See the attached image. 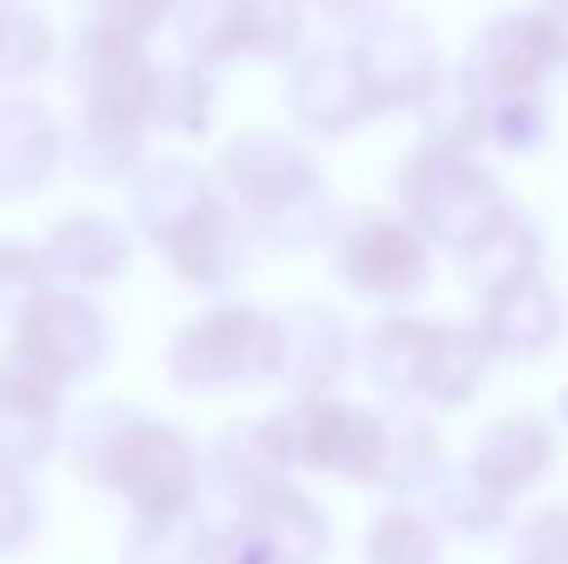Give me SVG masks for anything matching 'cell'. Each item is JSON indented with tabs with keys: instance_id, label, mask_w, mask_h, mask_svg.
Here are the masks:
<instances>
[{
	"instance_id": "31",
	"label": "cell",
	"mask_w": 568,
	"mask_h": 564,
	"mask_svg": "<svg viewBox=\"0 0 568 564\" xmlns=\"http://www.w3.org/2000/svg\"><path fill=\"white\" fill-rule=\"evenodd\" d=\"M210 115H215V80L200 66H170L160 70V105L155 125L175 130V135H205Z\"/></svg>"
},
{
	"instance_id": "12",
	"label": "cell",
	"mask_w": 568,
	"mask_h": 564,
	"mask_svg": "<svg viewBox=\"0 0 568 564\" xmlns=\"http://www.w3.org/2000/svg\"><path fill=\"white\" fill-rule=\"evenodd\" d=\"M220 205L215 175H205L190 160H145L135 180H130V215L135 230L165 255L200 215Z\"/></svg>"
},
{
	"instance_id": "26",
	"label": "cell",
	"mask_w": 568,
	"mask_h": 564,
	"mask_svg": "<svg viewBox=\"0 0 568 564\" xmlns=\"http://www.w3.org/2000/svg\"><path fill=\"white\" fill-rule=\"evenodd\" d=\"M429 505L434 525L454 530V535H494L509 520V500H499L469 465H444L429 480Z\"/></svg>"
},
{
	"instance_id": "17",
	"label": "cell",
	"mask_w": 568,
	"mask_h": 564,
	"mask_svg": "<svg viewBox=\"0 0 568 564\" xmlns=\"http://www.w3.org/2000/svg\"><path fill=\"white\" fill-rule=\"evenodd\" d=\"M250 245H255V230L240 215L230 200H220L210 215H200L175 245L165 250L170 270H175L185 285L195 290H225L235 285L250 270Z\"/></svg>"
},
{
	"instance_id": "34",
	"label": "cell",
	"mask_w": 568,
	"mask_h": 564,
	"mask_svg": "<svg viewBox=\"0 0 568 564\" xmlns=\"http://www.w3.org/2000/svg\"><path fill=\"white\" fill-rule=\"evenodd\" d=\"M50 290L40 250L26 240H0V320L20 325L36 310V300Z\"/></svg>"
},
{
	"instance_id": "39",
	"label": "cell",
	"mask_w": 568,
	"mask_h": 564,
	"mask_svg": "<svg viewBox=\"0 0 568 564\" xmlns=\"http://www.w3.org/2000/svg\"><path fill=\"white\" fill-rule=\"evenodd\" d=\"M40 525V505L36 490L26 485V475L0 470V555H16Z\"/></svg>"
},
{
	"instance_id": "30",
	"label": "cell",
	"mask_w": 568,
	"mask_h": 564,
	"mask_svg": "<svg viewBox=\"0 0 568 564\" xmlns=\"http://www.w3.org/2000/svg\"><path fill=\"white\" fill-rule=\"evenodd\" d=\"M439 550L444 530L414 505L379 510L364 535V564H439Z\"/></svg>"
},
{
	"instance_id": "6",
	"label": "cell",
	"mask_w": 568,
	"mask_h": 564,
	"mask_svg": "<svg viewBox=\"0 0 568 564\" xmlns=\"http://www.w3.org/2000/svg\"><path fill=\"white\" fill-rule=\"evenodd\" d=\"M334 270L364 300L404 305L429 285V240L389 210H364L334 240Z\"/></svg>"
},
{
	"instance_id": "28",
	"label": "cell",
	"mask_w": 568,
	"mask_h": 564,
	"mask_svg": "<svg viewBox=\"0 0 568 564\" xmlns=\"http://www.w3.org/2000/svg\"><path fill=\"white\" fill-rule=\"evenodd\" d=\"M175 20H180V46H185L190 66L210 70V66H235V60H245L240 0H185Z\"/></svg>"
},
{
	"instance_id": "4",
	"label": "cell",
	"mask_w": 568,
	"mask_h": 564,
	"mask_svg": "<svg viewBox=\"0 0 568 564\" xmlns=\"http://www.w3.org/2000/svg\"><path fill=\"white\" fill-rule=\"evenodd\" d=\"M70 75H75V95H80V130L115 140L150 135L160 105V66L145 56V40L80 26Z\"/></svg>"
},
{
	"instance_id": "13",
	"label": "cell",
	"mask_w": 568,
	"mask_h": 564,
	"mask_svg": "<svg viewBox=\"0 0 568 564\" xmlns=\"http://www.w3.org/2000/svg\"><path fill=\"white\" fill-rule=\"evenodd\" d=\"M130 235L110 215H65L50 240L40 245V265H45L50 290H100L130 270Z\"/></svg>"
},
{
	"instance_id": "37",
	"label": "cell",
	"mask_w": 568,
	"mask_h": 564,
	"mask_svg": "<svg viewBox=\"0 0 568 564\" xmlns=\"http://www.w3.org/2000/svg\"><path fill=\"white\" fill-rule=\"evenodd\" d=\"M514 564H568V505H544L524 520L514 540Z\"/></svg>"
},
{
	"instance_id": "41",
	"label": "cell",
	"mask_w": 568,
	"mask_h": 564,
	"mask_svg": "<svg viewBox=\"0 0 568 564\" xmlns=\"http://www.w3.org/2000/svg\"><path fill=\"white\" fill-rule=\"evenodd\" d=\"M205 564H270V555H265V545L235 520L230 530H215V545H210Z\"/></svg>"
},
{
	"instance_id": "38",
	"label": "cell",
	"mask_w": 568,
	"mask_h": 564,
	"mask_svg": "<svg viewBox=\"0 0 568 564\" xmlns=\"http://www.w3.org/2000/svg\"><path fill=\"white\" fill-rule=\"evenodd\" d=\"M329 225H334V215H329V195H310V200H300V205H290L284 215L270 220L260 235L265 240H275L280 250H310V245H320L324 235H329Z\"/></svg>"
},
{
	"instance_id": "2",
	"label": "cell",
	"mask_w": 568,
	"mask_h": 564,
	"mask_svg": "<svg viewBox=\"0 0 568 564\" xmlns=\"http://www.w3.org/2000/svg\"><path fill=\"white\" fill-rule=\"evenodd\" d=\"M399 210L429 245H444L449 255H469L479 250L504 220L514 215L504 185L479 165L474 155H454V150H434V145H414L404 155L399 175Z\"/></svg>"
},
{
	"instance_id": "18",
	"label": "cell",
	"mask_w": 568,
	"mask_h": 564,
	"mask_svg": "<svg viewBox=\"0 0 568 564\" xmlns=\"http://www.w3.org/2000/svg\"><path fill=\"white\" fill-rule=\"evenodd\" d=\"M200 465H205V485L240 510H245L250 500H260L265 490L284 485V470H290L280 455V440H275V430H270V420L225 425L210 440L205 455H200Z\"/></svg>"
},
{
	"instance_id": "44",
	"label": "cell",
	"mask_w": 568,
	"mask_h": 564,
	"mask_svg": "<svg viewBox=\"0 0 568 564\" xmlns=\"http://www.w3.org/2000/svg\"><path fill=\"white\" fill-rule=\"evenodd\" d=\"M564 410H568V395H564Z\"/></svg>"
},
{
	"instance_id": "9",
	"label": "cell",
	"mask_w": 568,
	"mask_h": 564,
	"mask_svg": "<svg viewBox=\"0 0 568 564\" xmlns=\"http://www.w3.org/2000/svg\"><path fill=\"white\" fill-rule=\"evenodd\" d=\"M354 66L364 75V90L374 100V115L389 110H414L429 85L444 75V56L434 46V36L409 16H384L374 26H364L349 46Z\"/></svg>"
},
{
	"instance_id": "40",
	"label": "cell",
	"mask_w": 568,
	"mask_h": 564,
	"mask_svg": "<svg viewBox=\"0 0 568 564\" xmlns=\"http://www.w3.org/2000/svg\"><path fill=\"white\" fill-rule=\"evenodd\" d=\"M549 135V110L534 100H504V105H489V140L504 150H534Z\"/></svg>"
},
{
	"instance_id": "32",
	"label": "cell",
	"mask_w": 568,
	"mask_h": 564,
	"mask_svg": "<svg viewBox=\"0 0 568 564\" xmlns=\"http://www.w3.org/2000/svg\"><path fill=\"white\" fill-rule=\"evenodd\" d=\"M55 60V36L26 6L0 0V80H36Z\"/></svg>"
},
{
	"instance_id": "22",
	"label": "cell",
	"mask_w": 568,
	"mask_h": 564,
	"mask_svg": "<svg viewBox=\"0 0 568 564\" xmlns=\"http://www.w3.org/2000/svg\"><path fill=\"white\" fill-rule=\"evenodd\" d=\"M60 155H65V135L45 105L26 95L0 100V190L6 195L40 190L55 175Z\"/></svg>"
},
{
	"instance_id": "35",
	"label": "cell",
	"mask_w": 568,
	"mask_h": 564,
	"mask_svg": "<svg viewBox=\"0 0 568 564\" xmlns=\"http://www.w3.org/2000/svg\"><path fill=\"white\" fill-rule=\"evenodd\" d=\"M70 160H75V170L85 180L115 185V180H135L145 170V140H115V135H95V130H75Z\"/></svg>"
},
{
	"instance_id": "42",
	"label": "cell",
	"mask_w": 568,
	"mask_h": 564,
	"mask_svg": "<svg viewBox=\"0 0 568 564\" xmlns=\"http://www.w3.org/2000/svg\"><path fill=\"white\" fill-rule=\"evenodd\" d=\"M310 6L320 10L324 20L349 26V30H364V26H374V20L389 16V0H310Z\"/></svg>"
},
{
	"instance_id": "20",
	"label": "cell",
	"mask_w": 568,
	"mask_h": 564,
	"mask_svg": "<svg viewBox=\"0 0 568 564\" xmlns=\"http://www.w3.org/2000/svg\"><path fill=\"white\" fill-rule=\"evenodd\" d=\"M439 335H444V325H434V320L399 315V310L384 315L369 330V340H364V370H369L374 390L399 400V405L424 400V380H429Z\"/></svg>"
},
{
	"instance_id": "10",
	"label": "cell",
	"mask_w": 568,
	"mask_h": 564,
	"mask_svg": "<svg viewBox=\"0 0 568 564\" xmlns=\"http://www.w3.org/2000/svg\"><path fill=\"white\" fill-rule=\"evenodd\" d=\"M10 340H20V345L55 375L60 390H70L75 380L95 375L110 355L105 315H100L85 295H75V290H45V295L36 300V310L16 325Z\"/></svg>"
},
{
	"instance_id": "19",
	"label": "cell",
	"mask_w": 568,
	"mask_h": 564,
	"mask_svg": "<svg viewBox=\"0 0 568 564\" xmlns=\"http://www.w3.org/2000/svg\"><path fill=\"white\" fill-rule=\"evenodd\" d=\"M240 525L265 545L270 564H320L329 555V520L300 485H275L240 510Z\"/></svg>"
},
{
	"instance_id": "14",
	"label": "cell",
	"mask_w": 568,
	"mask_h": 564,
	"mask_svg": "<svg viewBox=\"0 0 568 564\" xmlns=\"http://www.w3.org/2000/svg\"><path fill=\"white\" fill-rule=\"evenodd\" d=\"M479 335L494 350V360H539L559 345L564 335V305L544 275L519 280L509 290L484 295Z\"/></svg>"
},
{
	"instance_id": "3",
	"label": "cell",
	"mask_w": 568,
	"mask_h": 564,
	"mask_svg": "<svg viewBox=\"0 0 568 564\" xmlns=\"http://www.w3.org/2000/svg\"><path fill=\"white\" fill-rule=\"evenodd\" d=\"M165 370L180 390H240L280 380V315L260 305H215L175 330Z\"/></svg>"
},
{
	"instance_id": "36",
	"label": "cell",
	"mask_w": 568,
	"mask_h": 564,
	"mask_svg": "<svg viewBox=\"0 0 568 564\" xmlns=\"http://www.w3.org/2000/svg\"><path fill=\"white\" fill-rule=\"evenodd\" d=\"M185 0H85V26L115 30L130 40H150L170 16H180Z\"/></svg>"
},
{
	"instance_id": "25",
	"label": "cell",
	"mask_w": 568,
	"mask_h": 564,
	"mask_svg": "<svg viewBox=\"0 0 568 564\" xmlns=\"http://www.w3.org/2000/svg\"><path fill=\"white\" fill-rule=\"evenodd\" d=\"M489 370H494V350L484 345L479 325H444L429 380H424V400L439 410H464L484 390Z\"/></svg>"
},
{
	"instance_id": "16",
	"label": "cell",
	"mask_w": 568,
	"mask_h": 564,
	"mask_svg": "<svg viewBox=\"0 0 568 564\" xmlns=\"http://www.w3.org/2000/svg\"><path fill=\"white\" fill-rule=\"evenodd\" d=\"M554 455H559V435L544 415H499L474 445L469 470L494 490L499 500H519L549 475Z\"/></svg>"
},
{
	"instance_id": "24",
	"label": "cell",
	"mask_w": 568,
	"mask_h": 564,
	"mask_svg": "<svg viewBox=\"0 0 568 564\" xmlns=\"http://www.w3.org/2000/svg\"><path fill=\"white\" fill-rule=\"evenodd\" d=\"M464 270H469V285L479 295H494V290H509L519 280L544 275V230L514 210L479 250L464 255Z\"/></svg>"
},
{
	"instance_id": "15",
	"label": "cell",
	"mask_w": 568,
	"mask_h": 564,
	"mask_svg": "<svg viewBox=\"0 0 568 564\" xmlns=\"http://www.w3.org/2000/svg\"><path fill=\"white\" fill-rule=\"evenodd\" d=\"M354 340L324 305H294L280 315V380L294 395H329L349 370Z\"/></svg>"
},
{
	"instance_id": "27",
	"label": "cell",
	"mask_w": 568,
	"mask_h": 564,
	"mask_svg": "<svg viewBox=\"0 0 568 564\" xmlns=\"http://www.w3.org/2000/svg\"><path fill=\"white\" fill-rule=\"evenodd\" d=\"M55 440H60V405L0 390V470L26 475V470L45 465L55 455Z\"/></svg>"
},
{
	"instance_id": "5",
	"label": "cell",
	"mask_w": 568,
	"mask_h": 564,
	"mask_svg": "<svg viewBox=\"0 0 568 564\" xmlns=\"http://www.w3.org/2000/svg\"><path fill=\"white\" fill-rule=\"evenodd\" d=\"M215 180L230 190V205L250 220L255 235L290 205L324 190V175L314 165L310 145L284 135V130H245V135H235L220 150Z\"/></svg>"
},
{
	"instance_id": "23",
	"label": "cell",
	"mask_w": 568,
	"mask_h": 564,
	"mask_svg": "<svg viewBox=\"0 0 568 564\" xmlns=\"http://www.w3.org/2000/svg\"><path fill=\"white\" fill-rule=\"evenodd\" d=\"M419 115V140L434 150H454V155H474L489 140V100L459 75L444 70L429 85V95L414 105Z\"/></svg>"
},
{
	"instance_id": "8",
	"label": "cell",
	"mask_w": 568,
	"mask_h": 564,
	"mask_svg": "<svg viewBox=\"0 0 568 564\" xmlns=\"http://www.w3.org/2000/svg\"><path fill=\"white\" fill-rule=\"evenodd\" d=\"M559 66V46L539 20V10H504L474 36L459 75L489 105H504V100H534Z\"/></svg>"
},
{
	"instance_id": "43",
	"label": "cell",
	"mask_w": 568,
	"mask_h": 564,
	"mask_svg": "<svg viewBox=\"0 0 568 564\" xmlns=\"http://www.w3.org/2000/svg\"><path fill=\"white\" fill-rule=\"evenodd\" d=\"M539 20L549 26V36H554V46H559V60L568 66V0H539Z\"/></svg>"
},
{
	"instance_id": "21",
	"label": "cell",
	"mask_w": 568,
	"mask_h": 564,
	"mask_svg": "<svg viewBox=\"0 0 568 564\" xmlns=\"http://www.w3.org/2000/svg\"><path fill=\"white\" fill-rule=\"evenodd\" d=\"M444 470V445L439 430L414 410H379V430H374V455L364 470L369 490H429V480Z\"/></svg>"
},
{
	"instance_id": "7",
	"label": "cell",
	"mask_w": 568,
	"mask_h": 564,
	"mask_svg": "<svg viewBox=\"0 0 568 564\" xmlns=\"http://www.w3.org/2000/svg\"><path fill=\"white\" fill-rule=\"evenodd\" d=\"M270 430H275L280 455L290 470L300 465L314 470V475H339L349 485H364L379 410L344 405L334 395H294L280 415H270Z\"/></svg>"
},
{
	"instance_id": "1",
	"label": "cell",
	"mask_w": 568,
	"mask_h": 564,
	"mask_svg": "<svg viewBox=\"0 0 568 564\" xmlns=\"http://www.w3.org/2000/svg\"><path fill=\"white\" fill-rule=\"evenodd\" d=\"M75 470L100 490H115L135 520L185 515L200 505L205 465L180 425L125 405H100L75 430Z\"/></svg>"
},
{
	"instance_id": "11",
	"label": "cell",
	"mask_w": 568,
	"mask_h": 564,
	"mask_svg": "<svg viewBox=\"0 0 568 564\" xmlns=\"http://www.w3.org/2000/svg\"><path fill=\"white\" fill-rule=\"evenodd\" d=\"M290 115L300 120V130L324 135V140H339V135H349V130L379 120L374 115L369 90H364L359 66H354V56H349V46L310 50V56L294 66Z\"/></svg>"
},
{
	"instance_id": "29",
	"label": "cell",
	"mask_w": 568,
	"mask_h": 564,
	"mask_svg": "<svg viewBox=\"0 0 568 564\" xmlns=\"http://www.w3.org/2000/svg\"><path fill=\"white\" fill-rule=\"evenodd\" d=\"M215 530L205 525V510H185V515H165V520H135L125 540V560L130 564H205Z\"/></svg>"
},
{
	"instance_id": "33",
	"label": "cell",
	"mask_w": 568,
	"mask_h": 564,
	"mask_svg": "<svg viewBox=\"0 0 568 564\" xmlns=\"http://www.w3.org/2000/svg\"><path fill=\"white\" fill-rule=\"evenodd\" d=\"M304 6H310V0H240V20H245V56H255V60L300 56Z\"/></svg>"
}]
</instances>
